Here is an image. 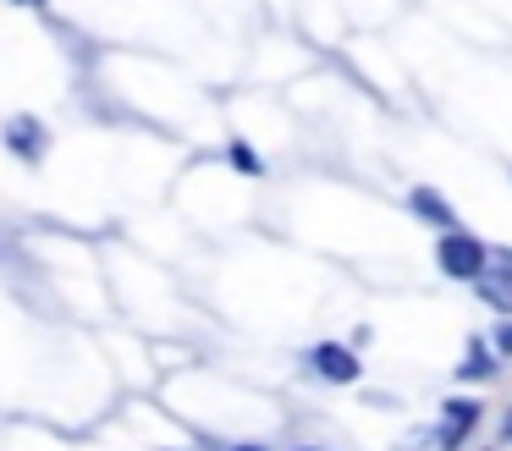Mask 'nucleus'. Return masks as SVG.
Returning a JSON list of instances; mask_svg holds the SVG:
<instances>
[{
	"mask_svg": "<svg viewBox=\"0 0 512 451\" xmlns=\"http://www.w3.org/2000/svg\"><path fill=\"white\" fill-rule=\"evenodd\" d=\"M408 209H413L419 220H430L435 231H452V226H457L452 204H446V198L435 193V187H413V193H408Z\"/></svg>",
	"mask_w": 512,
	"mask_h": 451,
	"instance_id": "nucleus-6",
	"label": "nucleus"
},
{
	"mask_svg": "<svg viewBox=\"0 0 512 451\" xmlns=\"http://www.w3.org/2000/svg\"><path fill=\"white\" fill-rule=\"evenodd\" d=\"M309 369L320 374L325 385H353L358 374H364V363H358V347H342V341H320V347H309Z\"/></svg>",
	"mask_w": 512,
	"mask_h": 451,
	"instance_id": "nucleus-3",
	"label": "nucleus"
},
{
	"mask_svg": "<svg viewBox=\"0 0 512 451\" xmlns=\"http://www.w3.org/2000/svg\"><path fill=\"white\" fill-rule=\"evenodd\" d=\"M490 352H496V358H512V319H501V325L490 330Z\"/></svg>",
	"mask_w": 512,
	"mask_h": 451,
	"instance_id": "nucleus-9",
	"label": "nucleus"
},
{
	"mask_svg": "<svg viewBox=\"0 0 512 451\" xmlns=\"http://www.w3.org/2000/svg\"><path fill=\"white\" fill-rule=\"evenodd\" d=\"M0 143H6V149L17 154V160L23 165H39L45 160V149H50V127L39 116H6V127H0Z\"/></svg>",
	"mask_w": 512,
	"mask_h": 451,
	"instance_id": "nucleus-2",
	"label": "nucleus"
},
{
	"mask_svg": "<svg viewBox=\"0 0 512 451\" xmlns=\"http://www.w3.org/2000/svg\"><path fill=\"white\" fill-rule=\"evenodd\" d=\"M501 369V358L490 352V341H468L463 363H457V380H490Z\"/></svg>",
	"mask_w": 512,
	"mask_h": 451,
	"instance_id": "nucleus-7",
	"label": "nucleus"
},
{
	"mask_svg": "<svg viewBox=\"0 0 512 451\" xmlns=\"http://www.w3.org/2000/svg\"><path fill=\"white\" fill-rule=\"evenodd\" d=\"M479 413H485V407H479L474 396H452V402L441 407V435H435V446H441V451H457V446H463V440L479 429Z\"/></svg>",
	"mask_w": 512,
	"mask_h": 451,
	"instance_id": "nucleus-4",
	"label": "nucleus"
},
{
	"mask_svg": "<svg viewBox=\"0 0 512 451\" xmlns=\"http://www.w3.org/2000/svg\"><path fill=\"white\" fill-rule=\"evenodd\" d=\"M226 451H270V446H259V440H237V446H226Z\"/></svg>",
	"mask_w": 512,
	"mask_h": 451,
	"instance_id": "nucleus-10",
	"label": "nucleus"
},
{
	"mask_svg": "<svg viewBox=\"0 0 512 451\" xmlns=\"http://www.w3.org/2000/svg\"><path fill=\"white\" fill-rule=\"evenodd\" d=\"M474 292L485 297L501 319H512V253H501V259L490 253V264H485V275L474 281Z\"/></svg>",
	"mask_w": 512,
	"mask_h": 451,
	"instance_id": "nucleus-5",
	"label": "nucleus"
},
{
	"mask_svg": "<svg viewBox=\"0 0 512 451\" xmlns=\"http://www.w3.org/2000/svg\"><path fill=\"white\" fill-rule=\"evenodd\" d=\"M435 264H441V275H452V281H479L485 264H490V248L468 226H452V231L435 237Z\"/></svg>",
	"mask_w": 512,
	"mask_h": 451,
	"instance_id": "nucleus-1",
	"label": "nucleus"
},
{
	"mask_svg": "<svg viewBox=\"0 0 512 451\" xmlns=\"http://www.w3.org/2000/svg\"><path fill=\"white\" fill-rule=\"evenodd\" d=\"M226 160H232L237 171H248V176H259V171H265V160L254 154V143H243V138H232V143H226Z\"/></svg>",
	"mask_w": 512,
	"mask_h": 451,
	"instance_id": "nucleus-8",
	"label": "nucleus"
},
{
	"mask_svg": "<svg viewBox=\"0 0 512 451\" xmlns=\"http://www.w3.org/2000/svg\"><path fill=\"white\" fill-rule=\"evenodd\" d=\"M298 451H325V446H298Z\"/></svg>",
	"mask_w": 512,
	"mask_h": 451,
	"instance_id": "nucleus-12",
	"label": "nucleus"
},
{
	"mask_svg": "<svg viewBox=\"0 0 512 451\" xmlns=\"http://www.w3.org/2000/svg\"><path fill=\"white\" fill-rule=\"evenodd\" d=\"M501 440H512V407H507V418H501Z\"/></svg>",
	"mask_w": 512,
	"mask_h": 451,
	"instance_id": "nucleus-11",
	"label": "nucleus"
}]
</instances>
